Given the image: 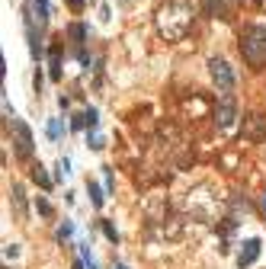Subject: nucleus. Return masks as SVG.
Instances as JSON below:
<instances>
[{"label": "nucleus", "instance_id": "dca6fc26", "mask_svg": "<svg viewBox=\"0 0 266 269\" xmlns=\"http://www.w3.org/2000/svg\"><path fill=\"white\" fill-rule=\"evenodd\" d=\"M35 209H39V215H45V218H52V215H55V209H52V202H48L45 195H39V199H35Z\"/></svg>", "mask_w": 266, "mask_h": 269}, {"label": "nucleus", "instance_id": "f3484780", "mask_svg": "<svg viewBox=\"0 0 266 269\" xmlns=\"http://www.w3.org/2000/svg\"><path fill=\"white\" fill-rule=\"evenodd\" d=\"M68 35H71V39H74V45H80L83 39H87V29H83V26H80V23H74V26H71V29H68Z\"/></svg>", "mask_w": 266, "mask_h": 269}, {"label": "nucleus", "instance_id": "aec40b11", "mask_svg": "<svg viewBox=\"0 0 266 269\" xmlns=\"http://www.w3.org/2000/svg\"><path fill=\"white\" fill-rule=\"evenodd\" d=\"M64 176H71V161H68V157L58 161V180H64Z\"/></svg>", "mask_w": 266, "mask_h": 269}, {"label": "nucleus", "instance_id": "423d86ee", "mask_svg": "<svg viewBox=\"0 0 266 269\" xmlns=\"http://www.w3.org/2000/svg\"><path fill=\"white\" fill-rule=\"evenodd\" d=\"M215 122H218V128H231L234 122H237V100L231 96V90L221 93V100H218V109H215Z\"/></svg>", "mask_w": 266, "mask_h": 269}, {"label": "nucleus", "instance_id": "9d476101", "mask_svg": "<svg viewBox=\"0 0 266 269\" xmlns=\"http://www.w3.org/2000/svg\"><path fill=\"white\" fill-rule=\"evenodd\" d=\"M247 122H250V128L244 131V138L247 141H263L266 138V119L263 116H250Z\"/></svg>", "mask_w": 266, "mask_h": 269}, {"label": "nucleus", "instance_id": "393cba45", "mask_svg": "<svg viewBox=\"0 0 266 269\" xmlns=\"http://www.w3.org/2000/svg\"><path fill=\"white\" fill-rule=\"evenodd\" d=\"M74 269H87V263H83V260H77V263H74Z\"/></svg>", "mask_w": 266, "mask_h": 269}, {"label": "nucleus", "instance_id": "5701e85b", "mask_svg": "<svg viewBox=\"0 0 266 269\" xmlns=\"http://www.w3.org/2000/svg\"><path fill=\"white\" fill-rule=\"evenodd\" d=\"M68 7H71V10H74V13H80V10H83V7H87V0H68Z\"/></svg>", "mask_w": 266, "mask_h": 269}, {"label": "nucleus", "instance_id": "4468645a", "mask_svg": "<svg viewBox=\"0 0 266 269\" xmlns=\"http://www.w3.org/2000/svg\"><path fill=\"white\" fill-rule=\"evenodd\" d=\"M83 119H87V131H96V125H100V113H96L93 106L83 109Z\"/></svg>", "mask_w": 266, "mask_h": 269}, {"label": "nucleus", "instance_id": "7ed1b4c3", "mask_svg": "<svg viewBox=\"0 0 266 269\" xmlns=\"http://www.w3.org/2000/svg\"><path fill=\"white\" fill-rule=\"evenodd\" d=\"M240 55L253 71L266 68V26H250L240 35Z\"/></svg>", "mask_w": 266, "mask_h": 269}, {"label": "nucleus", "instance_id": "1a4fd4ad", "mask_svg": "<svg viewBox=\"0 0 266 269\" xmlns=\"http://www.w3.org/2000/svg\"><path fill=\"white\" fill-rule=\"evenodd\" d=\"M10 202H13V209H16L19 218H26L29 205H26V192H23V183H13V186H10Z\"/></svg>", "mask_w": 266, "mask_h": 269}, {"label": "nucleus", "instance_id": "412c9836", "mask_svg": "<svg viewBox=\"0 0 266 269\" xmlns=\"http://www.w3.org/2000/svg\"><path fill=\"white\" fill-rule=\"evenodd\" d=\"M71 234H74V225H71V221H64L61 228H58V240H68Z\"/></svg>", "mask_w": 266, "mask_h": 269}, {"label": "nucleus", "instance_id": "a878e982", "mask_svg": "<svg viewBox=\"0 0 266 269\" xmlns=\"http://www.w3.org/2000/svg\"><path fill=\"white\" fill-rule=\"evenodd\" d=\"M250 4H260V0H250Z\"/></svg>", "mask_w": 266, "mask_h": 269}, {"label": "nucleus", "instance_id": "20e7f679", "mask_svg": "<svg viewBox=\"0 0 266 269\" xmlns=\"http://www.w3.org/2000/svg\"><path fill=\"white\" fill-rule=\"evenodd\" d=\"M13 122V131H16V138H13V151H16V157L19 161H29L32 157V148H35V141H32V131H29V125L23 119H10Z\"/></svg>", "mask_w": 266, "mask_h": 269}, {"label": "nucleus", "instance_id": "9b49d317", "mask_svg": "<svg viewBox=\"0 0 266 269\" xmlns=\"http://www.w3.org/2000/svg\"><path fill=\"white\" fill-rule=\"evenodd\" d=\"M29 176H32V183H35V186H42L45 192H48V189H52V176H48V173H45V167H42V164H35V167L29 170Z\"/></svg>", "mask_w": 266, "mask_h": 269}, {"label": "nucleus", "instance_id": "a211bd4d", "mask_svg": "<svg viewBox=\"0 0 266 269\" xmlns=\"http://www.w3.org/2000/svg\"><path fill=\"white\" fill-rule=\"evenodd\" d=\"M80 260L87 263V269H100V266H96V260H93V253H90V247H87V243H80Z\"/></svg>", "mask_w": 266, "mask_h": 269}, {"label": "nucleus", "instance_id": "b1692460", "mask_svg": "<svg viewBox=\"0 0 266 269\" xmlns=\"http://www.w3.org/2000/svg\"><path fill=\"white\" fill-rule=\"evenodd\" d=\"M260 209H263V215H266V192L260 195Z\"/></svg>", "mask_w": 266, "mask_h": 269}, {"label": "nucleus", "instance_id": "39448f33", "mask_svg": "<svg viewBox=\"0 0 266 269\" xmlns=\"http://www.w3.org/2000/svg\"><path fill=\"white\" fill-rule=\"evenodd\" d=\"M209 74H212L215 87H218L221 93L234 90V71H231V64H228L225 58H212V61H209Z\"/></svg>", "mask_w": 266, "mask_h": 269}, {"label": "nucleus", "instance_id": "6ab92c4d", "mask_svg": "<svg viewBox=\"0 0 266 269\" xmlns=\"http://www.w3.org/2000/svg\"><path fill=\"white\" fill-rule=\"evenodd\" d=\"M87 144H90L93 151H103V148H106V144H103V138H100V134H96V131H93V134L87 131Z\"/></svg>", "mask_w": 266, "mask_h": 269}, {"label": "nucleus", "instance_id": "0eeeda50", "mask_svg": "<svg viewBox=\"0 0 266 269\" xmlns=\"http://www.w3.org/2000/svg\"><path fill=\"white\" fill-rule=\"evenodd\" d=\"M257 256H260V240L257 237H250L240 243V253H237V266L244 269V266H253L257 263Z\"/></svg>", "mask_w": 266, "mask_h": 269}, {"label": "nucleus", "instance_id": "f03ea898", "mask_svg": "<svg viewBox=\"0 0 266 269\" xmlns=\"http://www.w3.org/2000/svg\"><path fill=\"white\" fill-rule=\"evenodd\" d=\"M23 23H26V39H29V48H32V58H42V32L48 26V0H26L23 7Z\"/></svg>", "mask_w": 266, "mask_h": 269}, {"label": "nucleus", "instance_id": "2eb2a0df", "mask_svg": "<svg viewBox=\"0 0 266 269\" xmlns=\"http://www.w3.org/2000/svg\"><path fill=\"white\" fill-rule=\"evenodd\" d=\"M100 228H103V234H106V240H109V243H119V231H116V225H113V221H106V218H103Z\"/></svg>", "mask_w": 266, "mask_h": 269}, {"label": "nucleus", "instance_id": "f257e3e1", "mask_svg": "<svg viewBox=\"0 0 266 269\" xmlns=\"http://www.w3.org/2000/svg\"><path fill=\"white\" fill-rule=\"evenodd\" d=\"M192 16H196L192 0H167V4H161V10H157V32H161L164 39L176 42L189 32Z\"/></svg>", "mask_w": 266, "mask_h": 269}, {"label": "nucleus", "instance_id": "f8f14e48", "mask_svg": "<svg viewBox=\"0 0 266 269\" xmlns=\"http://www.w3.org/2000/svg\"><path fill=\"white\" fill-rule=\"evenodd\" d=\"M64 134H68V125H64L61 119H52V122H48V138H52V141L64 138Z\"/></svg>", "mask_w": 266, "mask_h": 269}, {"label": "nucleus", "instance_id": "4be33fe9", "mask_svg": "<svg viewBox=\"0 0 266 269\" xmlns=\"http://www.w3.org/2000/svg\"><path fill=\"white\" fill-rule=\"evenodd\" d=\"M7 260H16V256H19V243H7Z\"/></svg>", "mask_w": 266, "mask_h": 269}, {"label": "nucleus", "instance_id": "6e6552de", "mask_svg": "<svg viewBox=\"0 0 266 269\" xmlns=\"http://www.w3.org/2000/svg\"><path fill=\"white\" fill-rule=\"evenodd\" d=\"M48 77L52 80H61V42H55L52 48H48Z\"/></svg>", "mask_w": 266, "mask_h": 269}, {"label": "nucleus", "instance_id": "ddd939ff", "mask_svg": "<svg viewBox=\"0 0 266 269\" xmlns=\"http://www.w3.org/2000/svg\"><path fill=\"white\" fill-rule=\"evenodd\" d=\"M87 192H90V202L96 205V209H103V202H106V195H103V189L96 186L93 180H87Z\"/></svg>", "mask_w": 266, "mask_h": 269}]
</instances>
